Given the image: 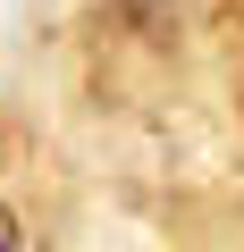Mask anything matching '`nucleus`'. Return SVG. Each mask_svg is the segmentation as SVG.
<instances>
[{"label":"nucleus","mask_w":244,"mask_h":252,"mask_svg":"<svg viewBox=\"0 0 244 252\" xmlns=\"http://www.w3.org/2000/svg\"><path fill=\"white\" fill-rule=\"evenodd\" d=\"M0 252H17V235H9V219H0Z\"/></svg>","instance_id":"f257e3e1"}]
</instances>
